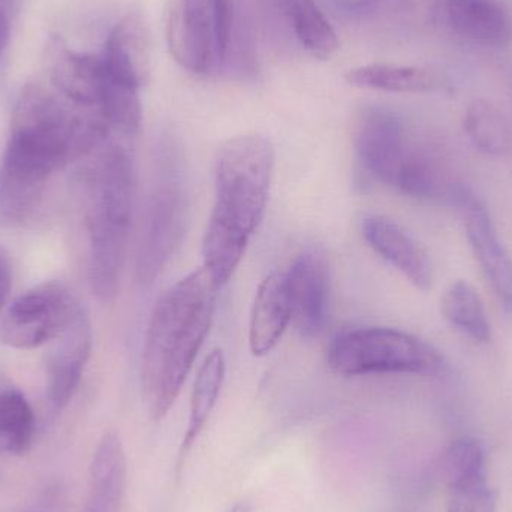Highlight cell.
I'll return each instance as SVG.
<instances>
[{
    "instance_id": "1",
    "label": "cell",
    "mask_w": 512,
    "mask_h": 512,
    "mask_svg": "<svg viewBox=\"0 0 512 512\" xmlns=\"http://www.w3.org/2000/svg\"><path fill=\"white\" fill-rule=\"evenodd\" d=\"M113 137L119 135L98 111L38 84L27 86L15 104L0 161V222L23 227L32 221L54 174Z\"/></svg>"
},
{
    "instance_id": "2",
    "label": "cell",
    "mask_w": 512,
    "mask_h": 512,
    "mask_svg": "<svg viewBox=\"0 0 512 512\" xmlns=\"http://www.w3.org/2000/svg\"><path fill=\"white\" fill-rule=\"evenodd\" d=\"M218 283L201 267L174 283L153 307L141 354V391L153 420L180 396L215 318Z\"/></svg>"
},
{
    "instance_id": "3",
    "label": "cell",
    "mask_w": 512,
    "mask_h": 512,
    "mask_svg": "<svg viewBox=\"0 0 512 512\" xmlns=\"http://www.w3.org/2000/svg\"><path fill=\"white\" fill-rule=\"evenodd\" d=\"M274 173V147L258 134L230 138L215 162L216 200L203 242V267L224 288L264 221Z\"/></svg>"
},
{
    "instance_id": "4",
    "label": "cell",
    "mask_w": 512,
    "mask_h": 512,
    "mask_svg": "<svg viewBox=\"0 0 512 512\" xmlns=\"http://www.w3.org/2000/svg\"><path fill=\"white\" fill-rule=\"evenodd\" d=\"M352 144L367 176L405 197L454 206L468 188L454 176L442 147L391 108L369 105L357 113Z\"/></svg>"
},
{
    "instance_id": "5",
    "label": "cell",
    "mask_w": 512,
    "mask_h": 512,
    "mask_svg": "<svg viewBox=\"0 0 512 512\" xmlns=\"http://www.w3.org/2000/svg\"><path fill=\"white\" fill-rule=\"evenodd\" d=\"M126 138L93 153L86 177L87 271L93 294L111 303L119 294L134 221L135 168Z\"/></svg>"
},
{
    "instance_id": "6",
    "label": "cell",
    "mask_w": 512,
    "mask_h": 512,
    "mask_svg": "<svg viewBox=\"0 0 512 512\" xmlns=\"http://www.w3.org/2000/svg\"><path fill=\"white\" fill-rule=\"evenodd\" d=\"M188 218L183 156L176 144L162 140L156 147L135 248V276L141 285L155 283L170 264L185 240Z\"/></svg>"
},
{
    "instance_id": "7",
    "label": "cell",
    "mask_w": 512,
    "mask_h": 512,
    "mask_svg": "<svg viewBox=\"0 0 512 512\" xmlns=\"http://www.w3.org/2000/svg\"><path fill=\"white\" fill-rule=\"evenodd\" d=\"M327 363L337 375L439 376L447 369L444 355L432 343L388 327L343 331L327 349Z\"/></svg>"
},
{
    "instance_id": "8",
    "label": "cell",
    "mask_w": 512,
    "mask_h": 512,
    "mask_svg": "<svg viewBox=\"0 0 512 512\" xmlns=\"http://www.w3.org/2000/svg\"><path fill=\"white\" fill-rule=\"evenodd\" d=\"M234 0H176L168 12L171 56L186 71L219 75L233 62Z\"/></svg>"
},
{
    "instance_id": "9",
    "label": "cell",
    "mask_w": 512,
    "mask_h": 512,
    "mask_svg": "<svg viewBox=\"0 0 512 512\" xmlns=\"http://www.w3.org/2000/svg\"><path fill=\"white\" fill-rule=\"evenodd\" d=\"M81 304L62 283L45 282L15 298L0 321V339L9 348L35 349L53 342Z\"/></svg>"
},
{
    "instance_id": "10",
    "label": "cell",
    "mask_w": 512,
    "mask_h": 512,
    "mask_svg": "<svg viewBox=\"0 0 512 512\" xmlns=\"http://www.w3.org/2000/svg\"><path fill=\"white\" fill-rule=\"evenodd\" d=\"M291 300V324L301 337L321 336L330 322L331 276L324 254L306 249L285 270Z\"/></svg>"
},
{
    "instance_id": "11",
    "label": "cell",
    "mask_w": 512,
    "mask_h": 512,
    "mask_svg": "<svg viewBox=\"0 0 512 512\" xmlns=\"http://www.w3.org/2000/svg\"><path fill=\"white\" fill-rule=\"evenodd\" d=\"M454 207L462 213L469 246L493 294L504 312L512 316V258L499 237L489 209L469 188Z\"/></svg>"
},
{
    "instance_id": "12",
    "label": "cell",
    "mask_w": 512,
    "mask_h": 512,
    "mask_svg": "<svg viewBox=\"0 0 512 512\" xmlns=\"http://www.w3.org/2000/svg\"><path fill=\"white\" fill-rule=\"evenodd\" d=\"M51 343L47 358L48 397L54 409H63L78 390L92 354V327L81 306L68 327Z\"/></svg>"
},
{
    "instance_id": "13",
    "label": "cell",
    "mask_w": 512,
    "mask_h": 512,
    "mask_svg": "<svg viewBox=\"0 0 512 512\" xmlns=\"http://www.w3.org/2000/svg\"><path fill=\"white\" fill-rule=\"evenodd\" d=\"M101 59L111 81L141 92L149 80L152 44L149 27L140 12L126 15L113 27Z\"/></svg>"
},
{
    "instance_id": "14",
    "label": "cell",
    "mask_w": 512,
    "mask_h": 512,
    "mask_svg": "<svg viewBox=\"0 0 512 512\" xmlns=\"http://www.w3.org/2000/svg\"><path fill=\"white\" fill-rule=\"evenodd\" d=\"M364 240L385 262L396 268L412 286L429 291L433 265L426 249L393 219L372 215L361 224Z\"/></svg>"
},
{
    "instance_id": "15",
    "label": "cell",
    "mask_w": 512,
    "mask_h": 512,
    "mask_svg": "<svg viewBox=\"0 0 512 512\" xmlns=\"http://www.w3.org/2000/svg\"><path fill=\"white\" fill-rule=\"evenodd\" d=\"M48 65L51 80L60 95L78 107L101 113L107 89V74L101 56L78 53L54 41L48 50Z\"/></svg>"
},
{
    "instance_id": "16",
    "label": "cell",
    "mask_w": 512,
    "mask_h": 512,
    "mask_svg": "<svg viewBox=\"0 0 512 512\" xmlns=\"http://www.w3.org/2000/svg\"><path fill=\"white\" fill-rule=\"evenodd\" d=\"M291 300L285 270L271 271L262 279L252 304L249 348L255 357L270 354L291 324Z\"/></svg>"
},
{
    "instance_id": "17",
    "label": "cell",
    "mask_w": 512,
    "mask_h": 512,
    "mask_svg": "<svg viewBox=\"0 0 512 512\" xmlns=\"http://www.w3.org/2000/svg\"><path fill=\"white\" fill-rule=\"evenodd\" d=\"M128 462L116 432L105 433L93 454L89 492L83 512H120L126 493Z\"/></svg>"
},
{
    "instance_id": "18",
    "label": "cell",
    "mask_w": 512,
    "mask_h": 512,
    "mask_svg": "<svg viewBox=\"0 0 512 512\" xmlns=\"http://www.w3.org/2000/svg\"><path fill=\"white\" fill-rule=\"evenodd\" d=\"M445 17L453 32L481 47H505L512 21L498 0H444Z\"/></svg>"
},
{
    "instance_id": "19",
    "label": "cell",
    "mask_w": 512,
    "mask_h": 512,
    "mask_svg": "<svg viewBox=\"0 0 512 512\" xmlns=\"http://www.w3.org/2000/svg\"><path fill=\"white\" fill-rule=\"evenodd\" d=\"M227 376V360L221 349H215L207 355L206 360L198 369L192 388L191 408H189L188 427L183 436L180 459L186 456L194 448L200 439L201 433L206 429L216 403L221 396Z\"/></svg>"
},
{
    "instance_id": "20",
    "label": "cell",
    "mask_w": 512,
    "mask_h": 512,
    "mask_svg": "<svg viewBox=\"0 0 512 512\" xmlns=\"http://www.w3.org/2000/svg\"><path fill=\"white\" fill-rule=\"evenodd\" d=\"M301 47L319 60H330L339 50L333 26L315 0H274Z\"/></svg>"
},
{
    "instance_id": "21",
    "label": "cell",
    "mask_w": 512,
    "mask_h": 512,
    "mask_svg": "<svg viewBox=\"0 0 512 512\" xmlns=\"http://www.w3.org/2000/svg\"><path fill=\"white\" fill-rule=\"evenodd\" d=\"M441 313L451 327L472 342L486 345L492 340V324L483 298L468 280H456L445 289Z\"/></svg>"
},
{
    "instance_id": "22",
    "label": "cell",
    "mask_w": 512,
    "mask_h": 512,
    "mask_svg": "<svg viewBox=\"0 0 512 512\" xmlns=\"http://www.w3.org/2000/svg\"><path fill=\"white\" fill-rule=\"evenodd\" d=\"M463 129L472 146L483 155L504 158L512 152L510 119L487 99L469 102L463 114Z\"/></svg>"
},
{
    "instance_id": "23",
    "label": "cell",
    "mask_w": 512,
    "mask_h": 512,
    "mask_svg": "<svg viewBox=\"0 0 512 512\" xmlns=\"http://www.w3.org/2000/svg\"><path fill=\"white\" fill-rule=\"evenodd\" d=\"M345 80L349 86L358 89L390 93H427L438 87V78L427 69L387 63H372L349 69Z\"/></svg>"
},
{
    "instance_id": "24",
    "label": "cell",
    "mask_w": 512,
    "mask_h": 512,
    "mask_svg": "<svg viewBox=\"0 0 512 512\" xmlns=\"http://www.w3.org/2000/svg\"><path fill=\"white\" fill-rule=\"evenodd\" d=\"M35 430V414L23 394L0 391V456L27 453Z\"/></svg>"
},
{
    "instance_id": "25",
    "label": "cell",
    "mask_w": 512,
    "mask_h": 512,
    "mask_svg": "<svg viewBox=\"0 0 512 512\" xmlns=\"http://www.w3.org/2000/svg\"><path fill=\"white\" fill-rule=\"evenodd\" d=\"M439 469L448 492L487 477L483 445L471 436L457 439L445 450Z\"/></svg>"
},
{
    "instance_id": "26",
    "label": "cell",
    "mask_w": 512,
    "mask_h": 512,
    "mask_svg": "<svg viewBox=\"0 0 512 512\" xmlns=\"http://www.w3.org/2000/svg\"><path fill=\"white\" fill-rule=\"evenodd\" d=\"M498 504V490L484 477L450 490L447 512H496Z\"/></svg>"
},
{
    "instance_id": "27",
    "label": "cell",
    "mask_w": 512,
    "mask_h": 512,
    "mask_svg": "<svg viewBox=\"0 0 512 512\" xmlns=\"http://www.w3.org/2000/svg\"><path fill=\"white\" fill-rule=\"evenodd\" d=\"M11 36V11L8 0H0V57L6 50Z\"/></svg>"
},
{
    "instance_id": "28",
    "label": "cell",
    "mask_w": 512,
    "mask_h": 512,
    "mask_svg": "<svg viewBox=\"0 0 512 512\" xmlns=\"http://www.w3.org/2000/svg\"><path fill=\"white\" fill-rule=\"evenodd\" d=\"M9 289H11V273H9V265L6 262L5 255L0 251V312L5 307L8 300Z\"/></svg>"
},
{
    "instance_id": "29",
    "label": "cell",
    "mask_w": 512,
    "mask_h": 512,
    "mask_svg": "<svg viewBox=\"0 0 512 512\" xmlns=\"http://www.w3.org/2000/svg\"><path fill=\"white\" fill-rule=\"evenodd\" d=\"M228 512H255V510L248 502H239V504L234 505Z\"/></svg>"
}]
</instances>
